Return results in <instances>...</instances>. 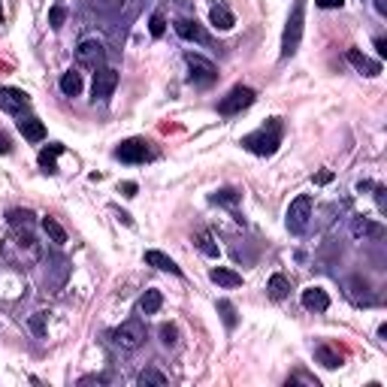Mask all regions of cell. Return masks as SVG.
I'll use <instances>...</instances> for the list:
<instances>
[{
  "mask_svg": "<svg viewBox=\"0 0 387 387\" xmlns=\"http://www.w3.org/2000/svg\"><path fill=\"white\" fill-rule=\"evenodd\" d=\"M58 155H64V146H60V142H52L49 148H43L40 151V166L45 173H58Z\"/></svg>",
  "mask_w": 387,
  "mask_h": 387,
  "instance_id": "cell-24",
  "label": "cell"
},
{
  "mask_svg": "<svg viewBox=\"0 0 387 387\" xmlns=\"http://www.w3.org/2000/svg\"><path fill=\"white\" fill-rule=\"evenodd\" d=\"M161 342H164L166 348H176V342H179V330L173 327V324H164V327H161Z\"/></svg>",
  "mask_w": 387,
  "mask_h": 387,
  "instance_id": "cell-34",
  "label": "cell"
},
{
  "mask_svg": "<svg viewBox=\"0 0 387 387\" xmlns=\"http://www.w3.org/2000/svg\"><path fill=\"white\" fill-rule=\"evenodd\" d=\"M218 312H221L224 324H227V330H233V327L239 324V318H236V306H233L230 300H218Z\"/></svg>",
  "mask_w": 387,
  "mask_h": 387,
  "instance_id": "cell-30",
  "label": "cell"
},
{
  "mask_svg": "<svg viewBox=\"0 0 387 387\" xmlns=\"http://www.w3.org/2000/svg\"><path fill=\"white\" fill-rule=\"evenodd\" d=\"M300 300H302V306H306L309 312H327L330 309V297H327L324 287H306Z\"/></svg>",
  "mask_w": 387,
  "mask_h": 387,
  "instance_id": "cell-15",
  "label": "cell"
},
{
  "mask_svg": "<svg viewBox=\"0 0 387 387\" xmlns=\"http://www.w3.org/2000/svg\"><path fill=\"white\" fill-rule=\"evenodd\" d=\"M351 233L354 236H363V239H384V227L382 224H375V221H369V218H354L351 221Z\"/></svg>",
  "mask_w": 387,
  "mask_h": 387,
  "instance_id": "cell-16",
  "label": "cell"
},
{
  "mask_svg": "<svg viewBox=\"0 0 387 387\" xmlns=\"http://www.w3.org/2000/svg\"><path fill=\"white\" fill-rule=\"evenodd\" d=\"M10 148H12V142L6 140L3 133H0V155H10Z\"/></svg>",
  "mask_w": 387,
  "mask_h": 387,
  "instance_id": "cell-41",
  "label": "cell"
},
{
  "mask_svg": "<svg viewBox=\"0 0 387 387\" xmlns=\"http://www.w3.org/2000/svg\"><path fill=\"white\" fill-rule=\"evenodd\" d=\"M375 52H378V58H384V55H387V43L382 40V36L375 40Z\"/></svg>",
  "mask_w": 387,
  "mask_h": 387,
  "instance_id": "cell-43",
  "label": "cell"
},
{
  "mask_svg": "<svg viewBox=\"0 0 387 387\" xmlns=\"http://www.w3.org/2000/svg\"><path fill=\"white\" fill-rule=\"evenodd\" d=\"M146 263L155 269H161V272H170V276H181V267L173 261V257H166L164 252H146Z\"/></svg>",
  "mask_w": 387,
  "mask_h": 387,
  "instance_id": "cell-19",
  "label": "cell"
},
{
  "mask_svg": "<svg viewBox=\"0 0 387 387\" xmlns=\"http://www.w3.org/2000/svg\"><path fill=\"white\" fill-rule=\"evenodd\" d=\"M0 21H3V3H0Z\"/></svg>",
  "mask_w": 387,
  "mask_h": 387,
  "instance_id": "cell-46",
  "label": "cell"
},
{
  "mask_svg": "<svg viewBox=\"0 0 387 387\" xmlns=\"http://www.w3.org/2000/svg\"><path fill=\"white\" fill-rule=\"evenodd\" d=\"M136 382H140V387H164V384H166V375L161 373V369L148 366V369H142Z\"/></svg>",
  "mask_w": 387,
  "mask_h": 387,
  "instance_id": "cell-29",
  "label": "cell"
},
{
  "mask_svg": "<svg viewBox=\"0 0 387 387\" xmlns=\"http://www.w3.org/2000/svg\"><path fill=\"white\" fill-rule=\"evenodd\" d=\"M173 27H176V34L181 36V40H188V43H203V45L212 43L209 34L197 25L194 19H176V25H173Z\"/></svg>",
  "mask_w": 387,
  "mask_h": 387,
  "instance_id": "cell-14",
  "label": "cell"
},
{
  "mask_svg": "<svg viewBox=\"0 0 387 387\" xmlns=\"http://www.w3.org/2000/svg\"><path fill=\"white\" fill-rule=\"evenodd\" d=\"M212 203H218V206H239L242 203V194L236 191V188H221V191L212 194Z\"/></svg>",
  "mask_w": 387,
  "mask_h": 387,
  "instance_id": "cell-27",
  "label": "cell"
},
{
  "mask_svg": "<svg viewBox=\"0 0 387 387\" xmlns=\"http://www.w3.org/2000/svg\"><path fill=\"white\" fill-rule=\"evenodd\" d=\"M297 382L309 384V387H318V378H309L306 373H297V375H291V378H287V384H297Z\"/></svg>",
  "mask_w": 387,
  "mask_h": 387,
  "instance_id": "cell-37",
  "label": "cell"
},
{
  "mask_svg": "<svg viewBox=\"0 0 387 387\" xmlns=\"http://www.w3.org/2000/svg\"><path fill=\"white\" fill-rule=\"evenodd\" d=\"M209 278L215 285H221V287H239L242 285V276L239 272H233V269H227V267H215L209 272Z\"/></svg>",
  "mask_w": 387,
  "mask_h": 387,
  "instance_id": "cell-21",
  "label": "cell"
},
{
  "mask_svg": "<svg viewBox=\"0 0 387 387\" xmlns=\"http://www.w3.org/2000/svg\"><path fill=\"white\" fill-rule=\"evenodd\" d=\"M70 261H67L60 252H52L49 254V272H45V287H49L52 294H60L64 291V285H67V278H70Z\"/></svg>",
  "mask_w": 387,
  "mask_h": 387,
  "instance_id": "cell-7",
  "label": "cell"
},
{
  "mask_svg": "<svg viewBox=\"0 0 387 387\" xmlns=\"http://www.w3.org/2000/svg\"><path fill=\"white\" fill-rule=\"evenodd\" d=\"M309 224H312V197L300 194L297 200L287 206V230H291L294 236H302V233L309 230Z\"/></svg>",
  "mask_w": 387,
  "mask_h": 387,
  "instance_id": "cell-4",
  "label": "cell"
},
{
  "mask_svg": "<svg viewBox=\"0 0 387 387\" xmlns=\"http://www.w3.org/2000/svg\"><path fill=\"white\" fill-rule=\"evenodd\" d=\"M375 10L378 15H387V0H375Z\"/></svg>",
  "mask_w": 387,
  "mask_h": 387,
  "instance_id": "cell-45",
  "label": "cell"
},
{
  "mask_svg": "<svg viewBox=\"0 0 387 387\" xmlns=\"http://www.w3.org/2000/svg\"><path fill=\"white\" fill-rule=\"evenodd\" d=\"M60 91H64L67 97H79L82 94V73L79 70H67L60 76Z\"/></svg>",
  "mask_w": 387,
  "mask_h": 387,
  "instance_id": "cell-23",
  "label": "cell"
},
{
  "mask_svg": "<svg viewBox=\"0 0 387 387\" xmlns=\"http://www.w3.org/2000/svg\"><path fill=\"white\" fill-rule=\"evenodd\" d=\"M64 19H67V10H64V6H52V12H49V25L58 30L60 25H64Z\"/></svg>",
  "mask_w": 387,
  "mask_h": 387,
  "instance_id": "cell-36",
  "label": "cell"
},
{
  "mask_svg": "<svg viewBox=\"0 0 387 387\" xmlns=\"http://www.w3.org/2000/svg\"><path fill=\"white\" fill-rule=\"evenodd\" d=\"M43 230H45V236H49L52 242H55V245H64V242H67L64 227H60V224H58L52 215H45V218H43Z\"/></svg>",
  "mask_w": 387,
  "mask_h": 387,
  "instance_id": "cell-28",
  "label": "cell"
},
{
  "mask_svg": "<svg viewBox=\"0 0 387 387\" xmlns=\"http://www.w3.org/2000/svg\"><path fill=\"white\" fill-rule=\"evenodd\" d=\"M287 291H291V282H287L282 272H276V276L269 278V285H267V294H269L272 300H285Z\"/></svg>",
  "mask_w": 387,
  "mask_h": 387,
  "instance_id": "cell-26",
  "label": "cell"
},
{
  "mask_svg": "<svg viewBox=\"0 0 387 387\" xmlns=\"http://www.w3.org/2000/svg\"><path fill=\"white\" fill-rule=\"evenodd\" d=\"M10 252H19V261L25 267H36L43 261V245L36 242L30 227H15L12 239H10Z\"/></svg>",
  "mask_w": 387,
  "mask_h": 387,
  "instance_id": "cell-3",
  "label": "cell"
},
{
  "mask_svg": "<svg viewBox=\"0 0 387 387\" xmlns=\"http://www.w3.org/2000/svg\"><path fill=\"white\" fill-rule=\"evenodd\" d=\"M315 360L324 363L327 369H339V366H342V354H339L336 348H330V345H318L315 348Z\"/></svg>",
  "mask_w": 387,
  "mask_h": 387,
  "instance_id": "cell-22",
  "label": "cell"
},
{
  "mask_svg": "<svg viewBox=\"0 0 387 387\" xmlns=\"http://www.w3.org/2000/svg\"><path fill=\"white\" fill-rule=\"evenodd\" d=\"M118 85V73L112 70V67H100V70L94 73V85H91V94H94V103L97 100H109L112 91Z\"/></svg>",
  "mask_w": 387,
  "mask_h": 387,
  "instance_id": "cell-11",
  "label": "cell"
},
{
  "mask_svg": "<svg viewBox=\"0 0 387 387\" xmlns=\"http://www.w3.org/2000/svg\"><path fill=\"white\" fill-rule=\"evenodd\" d=\"M302 25H306V0H294V10L287 15V25L282 34V58H294L302 40Z\"/></svg>",
  "mask_w": 387,
  "mask_h": 387,
  "instance_id": "cell-2",
  "label": "cell"
},
{
  "mask_svg": "<svg viewBox=\"0 0 387 387\" xmlns=\"http://www.w3.org/2000/svg\"><path fill=\"white\" fill-rule=\"evenodd\" d=\"M330 179H333V173H330V170H324V173H318V176H315V181H318V185H327Z\"/></svg>",
  "mask_w": 387,
  "mask_h": 387,
  "instance_id": "cell-42",
  "label": "cell"
},
{
  "mask_svg": "<svg viewBox=\"0 0 387 387\" xmlns=\"http://www.w3.org/2000/svg\"><path fill=\"white\" fill-rule=\"evenodd\" d=\"M121 191H124V197H136V185H133V181H124V185H121Z\"/></svg>",
  "mask_w": 387,
  "mask_h": 387,
  "instance_id": "cell-44",
  "label": "cell"
},
{
  "mask_svg": "<svg viewBox=\"0 0 387 387\" xmlns=\"http://www.w3.org/2000/svg\"><path fill=\"white\" fill-rule=\"evenodd\" d=\"M254 100H257L254 88L236 85V88H230V94H227L221 103H218V112H221V115H239V112L248 109V106H252Z\"/></svg>",
  "mask_w": 387,
  "mask_h": 387,
  "instance_id": "cell-9",
  "label": "cell"
},
{
  "mask_svg": "<svg viewBox=\"0 0 387 387\" xmlns=\"http://www.w3.org/2000/svg\"><path fill=\"white\" fill-rule=\"evenodd\" d=\"M348 60H351V64L357 67L363 76H378V73H382V60L366 58V55H363V52H357V49H348Z\"/></svg>",
  "mask_w": 387,
  "mask_h": 387,
  "instance_id": "cell-18",
  "label": "cell"
},
{
  "mask_svg": "<svg viewBox=\"0 0 387 387\" xmlns=\"http://www.w3.org/2000/svg\"><path fill=\"white\" fill-rule=\"evenodd\" d=\"M45 318H49L45 312H34V315H30V330H34L36 336H45Z\"/></svg>",
  "mask_w": 387,
  "mask_h": 387,
  "instance_id": "cell-35",
  "label": "cell"
},
{
  "mask_svg": "<svg viewBox=\"0 0 387 387\" xmlns=\"http://www.w3.org/2000/svg\"><path fill=\"white\" fill-rule=\"evenodd\" d=\"M185 64H188V70H191V82H194V85L209 88V85H215V82H218V67L212 64L209 58L188 52V55H185Z\"/></svg>",
  "mask_w": 387,
  "mask_h": 387,
  "instance_id": "cell-5",
  "label": "cell"
},
{
  "mask_svg": "<svg viewBox=\"0 0 387 387\" xmlns=\"http://www.w3.org/2000/svg\"><path fill=\"white\" fill-rule=\"evenodd\" d=\"M375 203H378V209L384 212L387 203H384V188H382V185H375Z\"/></svg>",
  "mask_w": 387,
  "mask_h": 387,
  "instance_id": "cell-40",
  "label": "cell"
},
{
  "mask_svg": "<svg viewBox=\"0 0 387 387\" xmlns=\"http://www.w3.org/2000/svg\"><path fill=\"white\" fill-rule=\"evenodd\" d=\"M161 306H164V294L157 291V287H151V291L142 294V300H140V312L142 315H157L161 312Z\"/></svg>",
  "mask_w": 387,
  "mask_h": 387,
  "instance_id": "cell-20",
  "label": "cell"
},
{
  "mask_svg": "<svg viewBox=\"0 0 387 387\" xmlns=\"http://www.w3.org/2000/svg\"><path fill=\"white\" fill-rule=\"evenodd\" d=\"M19 133L25 136L27 142H43L45 140V124L40 118H34V115H25L19 121Z\"/></svg>",
  "mask_w": 387,
  "mask_h": 387,
  "instance_id": "cell-17",
  "label": "cell"
},
{
  "mask_svg": "<svg viewBox=\"0 0 387 387\" xmlns=\"http://www.w3.org/2000/svg\"><path fill=\"white\" fill-rule=\"evenodd\" d=\"M6 221L15 230V227H34V215H30L27 209H12L10 215H6Z\"/></svg>",
  "mask_w": 387,
  "mask_h": 387,
  "instance_id": "cell-32",
  "label": "cell"
},
{
  "mask_svg": "<svg viewBox=\"0 0 387 387\" xmlns=\"http://www.w3.org/2000/svg\"><path fill=\"white\" fill-rule=\"evenodd\" d=\"M0 109L10 115H21L30 109V97L21 88H0Z\"/></svg>",
  "mask_w": 387,
  "mask_h": 387,
  "instance_id": "cell-12",
  "label": "cell"
},
{
  "mask_svg": "<svg viewBox=\"0 0 387 387\" xmlns=\"http://www.w3.org/2000/svg\"><path fill=\"white\" fill-rule=\"evenodd\" d=\"M209 25L215 30H233L236 25V19H233L230 6H227V0H215V3L209 6Z\"/></svg>",
  "mask_w": 387,
  "mask_h": 387,
  "instance_id": "cell-13",
  "label": "cell"
},
{
  "mask_svg": "<svg viewBox=\"0 0 387 387\" xmlns=\"http://www.w3.org/2000/svg\"><path fill=\"white\" fill-rule=\"evenodd\" d=\"M194 245L200 248V252L206 254V257H218V254H221V252H218V245H215V239H212L209 233H197V236H194Z\"/></svg>",
  "mask_w": 387,
  "mask_h": 387,
  "instance_id": "cell-31",
  "label": "cell"
},
{
  "mask_svg": "<svg viewBox=\"0 0 387 387\" xmlns=\"http://www.w3.org/2000/svg\"><path fill=\"white\" fill-rule=\"evenodd\" d=\"M115 157L121 164H146V161H151V148H148L146 140L133 136V140H124L115 148Z\"/></svg>",
  "mask_w": 387,
  "mask_h": 387,
  "instance_id": "cell-10",
  "label": "cell"
},
{
  "mask_svg": "<svg viewBox=\"0 0 387 387\" xmlns=\"http://www.w3.org/2000/svg\"><path fill=\"white\" fill-rule=\"evenodd\" d=\"M148 30H151V36L155 40H161V36L166 34V19L161 12H151V19H148Z\"/></svg>",
  "mask_w": 387,
  "mask_h": 387,
  "instance_id": "cell-33",
  "label": "cell"
},
{
  "mask_svg": "<svg viewBox=\"0 0 387 387\" xmlns=\"http://www.w3.org/2000/svg\"><path fill=\"white\" fill-rule=\"evenodd\" d=\"M106 382H109V375H85L79 384H106Z\"/></svg>",
  "mask_w": 387,
  "mask_h": 387,
  "instance_id": "cell-38",
  "label": "cell"
},
{
  "mask_svg": "<svg viewBox=\"0 0 387 387\" xmlns=\"http://www.w3.org/2000/svg\"><path fill=\"white\" fill-rule=\"evenodd\" d=\"M342 3H345V0H318V6H321V10H339Z\"/></svg>",
  "mask_w": 387,
  "mask_h": 387,
  "instance_id": "cell-39",
  "label": "cell"
},
{
  "mask_svg": "<svg viewBox=\"0 0 387 387\" xmlns=\"http://www.w3.org/2000/svg\"><path fill=\"white\" fill-rule=\"evenodd\" d=\"M88 6L100 15H118L127 6V0H88Z\"/></svg>",
  "mask_w": 387,
  "mask_h": 387,
  "instance_id": "cell-25",
  "label": "cell"
},
{
  "mask_svg": "<svg viewBox=\"0 0 387 387\" xmlns=\"http://www.w3.org/2000/svg\"><path fill=\"white\" fill-rule=\"evenodd\" d=\"M76 64L79 67H88V70H100L106 67V45L100 40H82L76 45Z\"/></svg>",
  "mask_w": 387,
  "mask_h": 387,
  "instance_id": "cell-6",
  "label": "cell"
},
{
  "mask_svg": "<svg viewBox=\"0 0 387 387\" xmlns=\"http://www.w3.org/2000/svg\"><path fill=\"white\" fill-rule=\"evenodd\" d=\"M282 133H285L282 118H269L267 124H261L254 133L242 136L239 146L248 148L257 157H269V155H276V151H278V146H282Z\"/></svg>",
  "mask_w": 387,
  "mask_h": 387,
  "instance_id": "cell-1",
  "label": "cell"
},
{
  "mask_svg": "<svg viewBox=\"0 0 387 387\" xmlns=\"http://www.w3.org/2000/svg\"><path fill=\"white\" fill-rule=\"evenodd\" d=\"M109 339L118 348H124V351H136V348L146 342V327H142L140 321H124L121 327H115L109 333Z\"/></svg>",
  "mask_w": 387,
  "mask_h": 387,
  "instance_id": "cell-8",
  "label": "cell"
}]
</instances>
